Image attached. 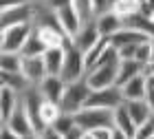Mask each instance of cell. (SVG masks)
Listing matches in <instances>:
<instances>
[{
  "label": "cell",
  "instance_id": "6da1fadb",
  "mask_svg": "<svg viewBox=\"0 0 154 139\" xmlns=\"http://www.w3.org/2000/svg\"><path fill=\"white\" fill-rule=\"evenodd\" d=\"M90 84L86 77H79L75 82H66V88H64V95H62V102L60 106L64 113H77L82 110L84 106L88 104V97H90Z\"/></svg>",
  "mask_w": 154,
  "mask_h": 139
},
{
  "label": "cell",
  "instance_id": "7a4b0ae2",
  "mask_svg": "<svg viewBox=\"0 0 154 139\" xmlns=\"http://www.w3.org/2000/svg\"><path fill=\"white\" fill-rule=\"evenodd\" d=\"M77 126L88 130L99 128V126H112L115 124V108H101V106H84L75 113Z\"/></svg>",
  "mask_w": 154,
  "mask_h": 139
},
{
  "label": "cell",
  "instance_id": "3957f363",
  "mask_svg": "<svg viewBox=\"0 0 154 139\" xmlns=\"http://www.w3.org/2000/svg\"><path fill=\"white\" fill-rule=\"evenodd\" d=\"M86 55H84V51H79L73 40L66 44V55H64V66H62V73L60 77L64 82H75L79 77H86Z\"/></svg>",
  "mask_w": 154,
  "mask_h": 139
},
{
  "label": "cell",
  "instance_id": "277c9868",
  "mask_svg": "<svg viewBox=\"0 0 154 139\" xmlns=\"http://www.w3.org/2000/svg\"><path fill=\"white\" fill-rule=\"evenodd\" d=\"M33 31V22H22V24H11L2 27V38H0V51H18L22 53Z\"/></svg>",
  "mask_w": 154,
  "mask_h": 139
},
{
  "label": "cell",
  "instance_id": "5b68a950",
  "mask_svg": "<svg viewBox=\"0 0 154 139\" xmlns=\"http://www.w3.org/2000/svg\"><path fill=\"white\" fill-rule=\"evenodd\" d=\"M35 20V0H26L22 5H13L7 9H0V24L11 27V24H22Z\"/></svg>",
  "mask_w": 154,
  "mask_h": 139
},
{
  "label": "cell",
  "instance_id": "8992f818",
  "mask_svg": "<svg viewBox=\"0 0 154 139\" xmlns=\"http://www.w3.org/2000/svg\"><path fill=\"white\" fill-rule=\"evenodd\" d=\"M117 73H119V60H112V62H106V64H97L93 68H88L86 80L90 88H103V86L117 84Z\"/></svg>",
  "mask_w": 154,
  "mask_h": 139
},
{
  "label": "cell",
  "instance_id": "52a82bcc",
  "mask_svg": "<svg viewBox=\"0 0 154 139\" xmlns=\"http://www.w3.org/2000/svg\"><path fill=\"white\" fill-rule=\"evenodd\" d=\"M125 102L123 91L119 84L112 86H103V88H93L88 97V104L86 106H101V108H117Z\"/></svg>",
  "mask_w": 154,
  "mask_h": 139
},
{
  "label": "cell",
  "instance_id": "ba28073f",
  "mask_svg": "<svg viewBox=\"0 0 154 139\" xmlns=\"http://www.w3.org/2000/svg\"><path fill=\"white\" fill-rule=\"evenodd\" d=\"M7 124L13 128V133L18 135V139H38V133H35V126H33L31 117H29V110H26L24 102L20 100L18 108L13 110V115L7 119Z\"/></svg>",
  "mask_w": 154,
  "mask_h": 139
},
{
  "label": "cell",
  "instance_id": "9c48e42d",
  "mask_svg": "<svg viewBox=\"0 0 154 139\" xmlns=\"http://www.w3.org/2000/svg\"><path fill=\"white\" fill-rule=\"evenodd\" d=\"M99 38H103L101 33H99V27H97V18L93 20H86L82 27H79V31L75 33V38H73V44L79 49V51L86 53L90 46H93Z\"/></svg>",
  "mask_w": 154,
  "mask_h": 139
},
{
  "label": "cell",
  "instance_id": "30bf717a",
  "mask_svg": "<svg viewBox=\"0 0 154 139\" xmlns=\"http://www.w3.org/2000/svg\"><path fill=\"white\" fill-rule=\"evenodd\" d=\"M22 73L24 77L31 82L33 86H38L42 80L46 77V66H44V58L42 55H24L22 60Z\"/></svg>",
  "mask_w": 154,
  "mask_h": 139
},
{
  "label": "cell",
  "instance_id": "8fae6325",
  "mask_svg": "<svg viewBox=\"0 0 154 139\" xmlns=\"http://www.w3.org/2000/svg\"><path fill=\"white\" fill-rule=\"evenodd\" d=\"M148 88H150L148 73H139V75H134L132 80H128L125 84H121V91H123V97H125V100H145Z\"/></svg>",
  "mask_w": 154,
  "mask_h": 139
},
{
  "label": "cell",
  "instance_id": "7c38bea8",
  "mask_svg": "<svg viewBox=\"0 0 154 139\" xmlns=\"http://www.w3.org/2000/svg\"><path fill=\"white\" fill-rule=\"evenodd\" d=\"M40 93L44 100H51V102H62V95H64V88H66V82L60 77V75H46L44 80L38 84Z\"/></svg>",
  "mask_w": 154,
  "mask_h": 139
},
{
  "label": "cell",
  "instance_id": "4fadbf2b",
  "mask_svg": "<svg viewBox=\"0 0 154 139\" xmlns=\"http://www.w3.org/2000/svg\"><path fill=\"white\" fill-rule=\"evenodd\" d=\"M97 27H99V33L103 38H110L115 36L119 29H123V18L115 13L112 9H106V11H99L97 13Z\"/></svg>",
  "mask_w": 154,
  "mask_h": 139
},
{
  "label": "cell",
  "instance_id": "5bb4252c",
  "mask_svg": "<svg viewBox=\"0 0 154 139\" xmlns=\"http://www.w3.org/2000/svg\"><path fill=\"white\" fill-rule=\"evenodd\" d=\"M20 100H22V95H20L16 88L0 86V119H2V122L9 119V117L13 115V110L18 108Z\"/></svg>",
  "mask_w": 154,
  "mask_h": 139
},
{
  "label": "cell",
  "instance_id": "9a60e30c",
  "mask_svg": "<svg viewBox=\"0 0 154 139\" xmlns=\"http://www.w3.org/2000/svg\"><path fill=\"white\" fill-rule=\"evenodd\" d=\"M57 20H60L62 29H64V33L71 40L75 38V33L79 31V27L84 24L82 18L77 16V11L73 9V5H66V7H62V9H57Z\"/></svg>",
  "mask_w": 154,
  "mask_h": 139
},
{
  "label": "cell",
  "instance_id": "2e32d148",
  "mask_svg": "<svg viewBox=\"0 0 154 139\" xmlns=\"http://www.w3.org/2000/svg\"><path fill=\"white\" fill-rule=\"evenodd\" d=\"M110 44H112L115 49H121L123 44H139V42H145V40H150V36H145V33L141 31H137V29H132V27H125L123 24V29H119L115 36H110Z\"/></svg>",
  "mask_w": 154,
  "mask_h": 139
},
{
  "label": "cell",
  "instance_id": "e0dca14e",
  "mask_svg": "<svg viewBox=\"0 0 154 139\" xmlns=\"http://www.w3.org/2000/svg\"><path fill=\"white\" fill-rule=\"evenodd\" d=\"M64 55H66V46H48L42 58H44V66L48 75H60L62 66H64Z\"/></svg>",
  "mask_w": 154,
  "mask_h": 139
},
{
  "label": "cell",
  "instance_id": "ac0fdd59",
  "mask_svg": "<svg viewBox=\"0 0 154 139\" xmlns=\"http://www.w3.org/2000/svg\"><path fill=\"white\" fill-rule=\"evenodd\" d=\"M145 73V64L139 62L137 58H121L119 60V73H117V84L121 86L128 80H132L134 75Z\"/></svg>",
  "mask_w": 154,
  "mask_h": 139
},
{
  "label": "cell",
  "instance_id": "d6986e66",
  "mask_svg": "<svg viewBox=\"0 0 154 139\" xmlns=\"http://www.w3.org/2000/svg\"><path fill=\"white\" fill-rule=\"evenodd\" d=\"M112 126L121 128L123 133L128 135V139H137V124H134V119L130 117L125 104H121V106L115 108V124H112Z\"/></svg>",
  "mask_w": 154,
  "mask_h": 139
},
{
  "label": "cell",
  "instance_id": "ffe728a7",
  "mask_svg": "<svg viewBox=\"0 0 154 139\" xmlns=\"http://www.w3.org/2000/svg\"><path fill=\"white\" fill-rule=\"evenodd\" d=\"M123 104H125V108H128V113H130L132 119H134L137 126L143 124L150 115H154L152 108H150V104H148V100H125Z\"/></svg>",
  "mask_w": 154,
  "mask_h": 139
},
{
  "label": "cell",
  "instance_id": "44dd1931",
  "mask_svg": "<svg viewBox=\"0 0 154 139\" xmlns=\"http://www.w3.org/2000/svg\"><path fill=\"white\" fill-rule=\"evenodd\" d=\"M0 84L2 86H11L18 93H24L29 86H33L29 80L24 77L22 71H0Z\"/></svg>",
  "mask_w": 154,
  "mask_h": 139
},
{
  "label": "cell",
  "instance_id": "7402d4cb",
  "mask_svg": "<svg viewBox=\"0 0 154 139\" xmlns=\"http://www.w3.org/2000/svg\"><path fill=\"white\" fill-rule=\"evenodd\" d=\"M123 24L125 27H132V29L141 31V33H145V36H150V38H154V18L143 16L141 11H137V13H132V16L123 18Z\"/></svg>",
  "mask_w": 154,
  "mask_h": 139
},
{
  "label": "cell",
  "instance_id": "603a6c76",
  "mask_svg": "<svg viewBox=\"0 0 154 139\" xmlns=\"http://www.w3.org/2000/svg\"><path fill=\"white\" fill-rule=\"evenodd\" d=\"M22 60L18 51H0V71H22Z\"/></svg>",
  "mask_w": 154,
  "mask_h": 139
},
{
  "label": "cell",
  "instance_id": "cb8c5ba5",
  "mask_svg": "<svg viewBox=\"0 0 154 139\" xmlns=\"http://www.w3.org/2000/svg\"><path fill=\"white\" fill-rule=\"evenodd\" d=\"M46 49H48L46 42L42 40V36L35 29V24H33V31H31V36H29V40H26V44L22 49V55H42Z\"/></svg>",
  "mask_w": 154,
  "mask_h": 139
},
{
  "label": "cell",
  "instance_id": "d4e9b609",
  "mask_svg": "<svg viewBox=\"0 0 154 139\" xmlns=\"http://www.w3.org/2000/svg\"><path fill=\"white\" fill-rule=\"evenodd\" d=\"M139 7H141V0H110L108 2V9H112L121 18H128L132 13H137Z\"/></svg>",
  "mask_w": 154,
  "mask_h": 139
},
{
  "label": "cell",
  "instance_id": "484cf974",
  "mask_svg": "<svg viewBox=\"0 0 154 139\" xmlns=\"http://www.w3.org/2000/svg\"><path fill=\"white\" fill-rule=\"evenodd\" d=\"M73 9L77 11V16L82 18V22L97 18V13H99L97 7H95V0H73Z\"/></svg>",
  "mask_w": 154,
  "mask_h": 139
},
{
  "label": "cell",
  "instance_id": "4316f807",
  "mask_svg": "<svg viewBox=\"0 0 154 139\" xmlns=\"http://www.w3.org/2000/svg\"><path fill=\"white\" fill-rule=\"evenodd\" d=\"M60 115H62V106L57 102H51V100L42 102V119H44V124H53Z\"/></svg>",
  "mask_w": 154,
  "mask_h": 139
},
{
  "label": "cell",
  "instance_id": "83f0119b",
  "mask_svg": "<svg viewBox=\"0 0 154 139\" xmlns=\"http://www.w3.org/2000/svg\"><path fill=\"white\" fill-rule=\"evenodd\" d=\"M53 126L57 128V130H60V135L66 139V135L71 133V128L75 126V115H73V113H64V110H62V115L53 122Z\"/></svg>",
  "mask_w": 154,
  "mask_h": 139
},
{
  "label": "cell",
  "instance_id": "f1b7e54d",
  "mask_svg": "<svg viewBox=\"0 0 154 139\" xmlns=\"http://www.w3.org/2000/svg\"><path fill=\"white\" fill-rule=\"evenodd\" d=\"M137 139H154V115L137 126Z\"/></svg>",
  "mask_w": 154,
  "mask_h": 139
},
{
  "label": "cell",
  "instance_id": "f546056e",
  "mask_svg": "<svg viewBox=\"0 0 154 139\" xmlns=\"http://www.w3.org/2000/svg\"><path fill=\"white\" fill-rule=\"evenodd\" d=\"M152 40H154V38L145 40V42H141V44H139V49H137V60L143 62L145 66L152 62Z\"/></svg>",
  "mask_w": 154,
  "mask_h": 139
},
{
  "label": "cell",
  "instance_id": "4dcf8cb0",
  "mask_svg": "<svg viewBox=\"0 0 154 139\" xmlns=\"http://www.w3.org/2000/svg\"><path fill=\"white\" fill-rule=\"evenodd\" d=\"M86 139H112V126H99L86 133Z\"/></svg>",
  "mask_w": 154,
  "mask_h": 139
},
{
  "label": "cell",
  "instance_id": "1f68e13d",
  "mask_svg": "<svg viewBox=\"0 0 154 139\" xmlns=\"http://www.w3.org/2000/svg\"><path fill=\"white\" fill-rule=\"evenodd\" d=\"M139 44H141V42H139ZM139 44L132 42V44H123L121 49H117V51H119V58H137V49H139Z\"/></svg>",
  "mask_w": 154,
  "mask_h": 139
},
{
  "label": "cell",
  "instance_id": "d6a6232c",
  "mask_svg": "<svg viewBox=\"0 0 154 139\" xmlns=\"http://www.w3.org/2000/svg\"><path fill=\"white\" fill-rule=\"evenodd\" d=\"M139 11H141L143 16H148V18H154V0H141Z\"/></svg>",
  "mask_w": 154,
  "mask_h": 139
},
{
  "label": "cell",
  "instance_id": "836d02e7",
  "mask_svg": "<svg viewBox=\"0 0 154 139\" xmlns=\"http://www.w3.org/2000/svg\"><path fill=\"white\" fill-rule=\"evenodd\" d=\"M44 2L51 7V9H62V7H66V5H73V0H44Z\"/></svg>",
  "mask_w": 154,
  "mask_h": 139
},
{
  "label": "cell",
  "instance_id": "e575fe53",
  "mask_svg": "<svg viewBox=\"0 0 154 139\" xmlns=\"http://www.w3.org/2000/svg\"><path fill=\"white\" fill-rule=\"evenodd\" d=\"M26 0H0V9H7V7H13V5H22Z\"/></svg>",
  "mask_w": 154,
  "mask_h": 139
},
{
  "label": "cell",
  "instance_id": "d590c367",
  "mask_svg": "<svg viewBox=\"0 0 154 139\" xmlns=\"http://www.w3.org/2000/svg\"><path fill=\"white\" fill-rule=\"evenodd\" d=\"M112 139H128V135H125V133H123L121 128L112 126Z\"/></svg>",
  "mask_w": 154,
  "mask_h": 139
},
{
  "label": "cell",
  "instance_id": "8d00e7d4",
  "mask_svg": "<svg viewBox=\"0 0 154 139\" xmlns=\"http://www.w3.org/2000/svg\"><path fill=\"white\" fill-rule=\"evenodd\" d=\"M145 100H148L150 108H152V113H154V86H150V88H148V95H145Z\"/></svg>",
  "mask_w": 154,
  "mask_h": 139
},
{
  "label": "cell",
  "instance_id": "74e56055",
  "mask_svg": "<svg viewBox=\"0 0 154 139\" xmlns=\"http://www.w3.org/2000/svg\"><path fill=\"white\" fill-rule=\"evenodd\" d=\"M95 7H97V11H106L108 9V0H95Z\"/></svg>",
  "mask_w": 154,
  "mask_h": 139
},
{
  "label": "cell",
  "instance_id": "f35d334b",
  "mask_svg": "<svg viewBox=\"0 0 154 139\" xmlns=\"http://www.w3.org/2000/svg\"><path fill=\"white\" fill-rule=\"evenodd\" d=\"M148 80H150V86H154V73H150V75H148Z\"/></svg>",
  "mask_w": 154,
  "mask_h": 139
},
{
  "label": "cell",
  "instance_id": "ab89813d",
  "mask_svg": "<svg viewBox=\"0 0 154 139\" xmlns=\"http://www.w3.org/2000/svg\"><path fill=\"white\" fill-rule=\"evenodd\" d=\"M35 2H42V0H35Z\"/></svg>",
  "mask_w": 154,
  "mask_h": 139
}]
</instances>
